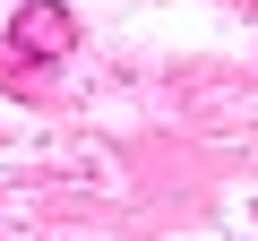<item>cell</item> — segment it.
Masks as SVG:
<instances>
[{"label":"cell","mask_w":258,"mask_h":241,"mask_svg":"<svg viewBox=\"0 0 258 241\" xmlns=\"http://www.w3.org/2000/svg\"><path fill=\"white\" fill-rule=\"evenodd\" d=\"M9 43H52V61H60V43H69V18H60V9H18Z\"/></svg>","instance_id":"6da1fadb"}]
</instances>
